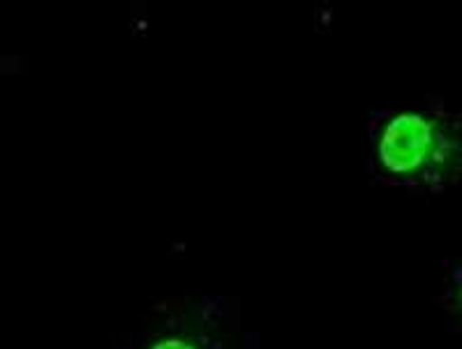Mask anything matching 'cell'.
<instances>
[{
    "mask_svg": "<svg viewBox=\"0 0 462 349\" xmlns=\"http://www.w3.org/2000/svg\"><path fill=\"white\" fill-rule=\"evenodd\" d=\"M457 298H460L462 303V278H460V285H457Z\"/></svg>",
    "mask_w": 462,
    "mask_h": 349,
    "instance_id": "obj_3",
    "label": "cell"
},
{
    "mask_svg": "<svg viewBox=\"0 0 462 349\" xmlns=\"http://www.w3.org/2000/svg\"><path fill=\"white\" fill-rule=\"evenodd\" d=\"M373 160L393 183H441L462 164V123L435 112L391 114L374 133Z\"/></svg>",
    "mask_w": 462,
    "mask_h": 349,
    "instance_id": "obj_1",
    "label": "cell"
},
{
    "mask_svg": "<svg viewBox=\"0 0 462 349\" xmlns=\"http://www.w3.org/2000/svg\"><path fill=\"white\" fill-rule=\"evenodd\" d=\"M152 349H195V347L183 343V340H167V343H160L158 347H152Z\"/></svg>",
    "mask_w": 462,
    "mask_h": 349,
    "instance_id": "obj_2",
    "label": "cell"
}]
</instances>
